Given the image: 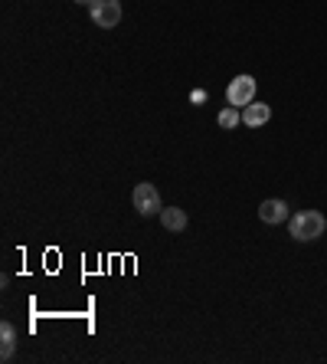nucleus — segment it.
<instances>
[{"label":"nucleus","instance_id":"1a4fd4ad","mask_svg":"<svg viewBox=\"0 0 327 364\" xmlns=\"http://www.w3.org/2000/svg\"><path fill=\"white\" fill-rule=\"evenodd\" d=\"M239 119H243V115H239V112H235V105H229V109H223L219 112V128H235L239 125Z\"/></svg>","mask_w":327,"mask_h":364},{"label":"nucleus","instance_id":"20e7f679","mask_svg":"<svg viewBox=\"0 0 327 364\" xmlns=\"http://www.w3.org/2000/svg\"><path fill=\"white\" fill-rule=\"evenodd\" d=\"M226 99H229V105H235V109H245L249 102H255V79L245 76V73L235 76L226 89Z\"/></svg>","mask_w":327,"mask_h":364},{"label":"nucleus","instance_id":"423d86ee","mask_svg":"<svg viewBox=\"0 0 327 364\" xmlns=\"http://www.w3.org/2000/svg\"><path fill=\"white\" fill-rule=\"evenodd\" d=\"M272 119V109L269 105H262V102H249L243 109V122L249 128H259V125H265V122Z\"/></svg>","mask_w":327,"mask_h":364},{"label":"nucleus","instance_id":"6e6552de","mask_svg":"<svg viewBox=\"0 0 327 364\" xmlns=\"http://www.w3.org/2000/svg\"><path fill=\"white\" fill-rule=\"evenodd\" d=\"M0 338H4V345H0V358L4 361H10L13 358V351H17V328L10 322H4L0 325Z\"/></svg>","mask_w":327,"mask_h":364},{"label":"nucleus","instance_id":"0eeeda50","mask_svg":"<svg viewBox=\"0 0 327 364\" xmlns=\"http://www.w3.org/2000/svg\"><path fill=\"white\" fill-rule=\"evenodd\" d=\"M160 223H164L170 233H184L187 230V210H180V207H164V210H160Z\"/></svg>","mask_w":327,"mask_h":364},{"label":"nucleus","instance_id":"f03ea898","mask_svg":"<svg viewBox=\"0 0 327 364\" xmlns=\"http://www.w3.org/2000/svg\"><path fill=\"white\" fill-rule=\"evenodd\" d=\"M135 210L141 213V217H154V213H160L164 207H160V194H157V187L151 184V181H141V184L135 187Z\"/></svg>","mask_w":327,"mask_h":364},{"label":"nucleus","instance_id":"7ed1b4c3","mask_svg":"<svg viewBox=\"0 0 327 364\" xmlns=\"http://www.w3.org/2000/svg\"><path fill=\"white\" fill-rule=\"evenodd\" d=\"M89 14L101 30H111L121 20V4L118 0H89Z\"/></svg>","mask_w":327,"mask_h":364},{"label":"nucleus","instance_id":"39448f33","mask_svg":"<svg viewBox=\"0 0 327 364\" xmlns=\"http://www.w3.org/2000/svg\"><path fill=\"white\" fill-rule=\"evenodd\" d=\"M259 220L275 227V223H285L288 220V203L285 200H262L259 203Z\"/></svg>","mask_w":327,"mask_h":364},{"label":"nucleus","instance_id":"f257e3e1","mask_svg":"<svg viewBox=\"0 0 327 364\" xmlns=\"http://www.w3.org/2000/svg\"><path fill=\"white\" fill-rule=\"evenodd\" d=\"M324 230H327V220L321 210H301L288 220V233L298 243H314L318 237H324Z\"/></svg>","mask_w":327,"mask_h":364}]
</instances>
